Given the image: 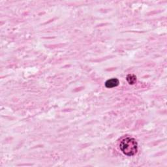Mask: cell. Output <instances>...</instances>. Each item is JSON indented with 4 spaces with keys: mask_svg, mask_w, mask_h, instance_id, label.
Segmentation results:
<instances>
[{
    "mask_svg": "<svg viewBox=\"0 0 167 167\" xmlns=\"http://www.w3.org/2000/svg\"><path fill=\"white\" fill-rule=\"evenodd\" d=\"M119 148L124 155L133 156L138 151V143L134 138L125 137L120 142Z\"/></svg>",
    "mask_w": 167,
    "mask_h": 167,
    "instance_id": "1",
    "label": "cell"
},
{
    "mask_svg": "<svg viewBox=\"0 0 167 167\" xmlns=\"http://www.w3.org/2000/svg\"><path fill=\"white\" fill-rule=\"evenodd\" d=\"M126 80L130 85H134L137 82V76L133 74H129L126 77Z\"/></svg>",
    "mask_w": 167,
    "mask_h": 167,
    "instance_id": "3",
    "label": "cell"
},
{
    "mask_svg": "<svg viewBox=\"0 0 167 167\" xmlns=\"http://www.w3.org/2000/svg\"><path fill=\"white\" fill-rule=\"evenodd\" d=\"M119 84V81L118 79L113 78V79H109L106 81L105 82V86L107 88H112L118 86Z\"/></svg>",
    "mask_w": 167,
    "mask_h": 167,
    "instance_id": "2",
    "label": "cell"
}]
</instances>
